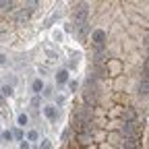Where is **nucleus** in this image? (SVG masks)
Here are the masks:
<instances>
[{"instance_id":"nucleus-1","label":"nucleus","mask_w":149,"mask_h":149,"mask_svg":"<svg viewBox=\"0 0 149 149\" xmlns=\"http://www.w3.org/2000/svg\"><path fill=\"white\" fill-rule=\"evenodd\" d=\"M118 133L124 139H137V141H141V137H143V124H139V120L137 122H120Z\"/></svg>"},{"instance_id":"nucleus-2","label":"nucleus","mask_w":149,"mask_h":149,"mask_svg":"<svg viewBox=\"0 0 149 149\" xmlns=\"http://www.w3.org/2000/svg\"><path fill=\"white\" fill-rule=\"evenodd\" d=\"M95 120V110L93 108H87V106H81L72 112V124H79V122H91Z\"/></svg>"},{"instance_id":"nucleus-3","label":"nucleus","mask_w":149,"mask_h":149,"mask_svg":"<svg viewBox=\"0 0 149 149\" xmlns=\"http://www.w3.org/2000/svg\"><path fill=\"white\" fill-rule=\"evenodd\" d=\"M81 100H83V106H87V108H93V110H95V108L100 106V91H93V89H83Z\"/></svg>"},{"instance_id":"nucleus-4","label":"nucleus","mask_w":149,"mask_h":149,"mask_svg":"<svg viewBox=\"0 0 149 149\" xmlns=\"http://www.w3.org/2000/svg\"><path fill=\"white\" fill-rule=\"evenodd\" d=\"M72 17H74V25H83V23H87V17H89V8H87V2L74 4Z\"/></svg>"},{"instance_id":"nucleus-5","label":"nucleus","mask_w":149,"mask_h":149,"mask_svg":"<svg viewBox=\"0 0 149 149\" xmlns=\"http://www.w3.org/2000/svg\"><path fill=\"white\" fill-rule=\"evenodd\" d=\"M108 33L104 29H93L91 31V48H106Z\"/></svg>"},{"instance_id":"nucleus-6","label":"nucleus","mask_w":149,"mask_h":149,"mask_svg":"<svg viewBox=\"0 0 149 149\" xmlns=\"http://www.w3.org/2000/svg\"><path fill=\"white\" fill-rule=\"evenodd\" d=\"M72 143H77L81 149H85V147H91L93 143H95V137H93V135H77V133H74Z\"/></svg>"},{"instance_id":"nucleus-7","label":"nucleus","mask_w":149,"mask_h":149,"mask_svg":"<svg viewBox=\"0 0 149 149\" xmlns=\"http://www.w3.org/2000/svg\"><path fill=\"white\" fill-rule=\"evenodd\" d=\"M44 116L50 120V122H56L58 120V110H56V106H44Z\"/></svg>"},{"instance_id":"nucleus-8","label":"nucleus","mask_w":149,"mask_h":149,"mask_svg":"<svg viewBox=\"0 0 149 149\" xmlns=\"http://www.w3.org/2000/svg\"><path fill=\"white\" fill-rule=\"evenodd\" d=\"M74 29H77V35H79V40H81V42H85V40H87V33H89V29H91V25H89V23H83V25H74Z\"/></svg>"},{"instance_id":"nucleus-9","label":"nucleus","mask_w":149,"mask_h":149,"mask_svg":"<svg viewBox=\"0 0 149 149\" xmlns=\"http://www.w3.org/2000/svg\"><path fill=\"white\" fill-rule=\"evenodd\" d=\"M106 66H108L110 77H112V74H120V68H122V66H120V62H118V60H114V58H110Z\"/></svg>"},{"instance_id":"nucleus-10","label":"nucleus","mask_w":149,"mask_h":149,"mask_svg":"<svg viewBox=\"0 0 149 149\" xmlns=\"http://www.w3.org/2000/svg\"><path fill=\"white\" fill-rule=\"evenodd\" d=\"M56 83L58 85H64V83H68V70L66 68H60V70H56Z\"/></svg>"},{"instance_id":"nucleus-11","label":"nucleus","mask_w":149,"mask_h":149,"mask_svg":"<svg viewBox=\"0 0 149 149\" xmlns=\"http://www.w3.org/2000/svg\"><path fill=\"white\" fill-rule=\"evenodd\" d=\"M31 13H33L31 8H21V10L17 13V17H15V21H17V23H25L27 19L31 17Z\"/></svg>"},{"instance_id":"nucleus-12","label":"nucleus","mask_w":149,"mask_h":149,"mask_svg":"<svg viewBox=\"0 0 149 149\" xmlns=\"http://www.w3.org/2000/svg\"><path fill=\"white\" fill-rule=\"evenodd\" d=\"M122 112H124V106L116 104L114 108H112V110L108 112V118H116V120H120V118H122Z\"/></svg>"},{"instance_id":"nucleus-13","label":"nucleus","mask_w":149,"mask_h":149,"mask_svg":"<svg viewBox=\"0 0 149 149\" xmlns=\"http://www.w3.org/2000/svg\"><path fill=\"white\" fill-rule=\"evenodd\" d=\"M139 97H149V81H139Z\"/></svg>"},{"instance_id":"nucleus-14","label":"nucleus","mask_w":149,"mask_h":149,"mask_svg":"<svg viewBox=\"0 0 149 149\" xmlns=\"http://www.w3.org/2000/svg\"><path fill=\"white\" fill-rule=\"evenodd\" d=\"M60 17H62V10H54V15H52L50 19H46V23H44V25H46V27L54 25V23H56V21H58V19H60Z\"/></svg>"},{"instance_id":"nucleus-15","label":"nucleus","mask_w":149,"mask_h":149,"mask_svg":"<svg viewBox=\"0 0 149 149\" xmlns=\"http://www.w3.org/2000/svg\"><path fill=\"white\" fill-rule=\"evenodd\" d=\"M31 89H33V93H42L46 87H44V83H42V79H35L33 83H31Z\"/></svg>"},{"instance_id":"nucleus-16","label":"nucleus","mask_w":149,"mask_h":149,"mask_svg":"<svg viewBox=\"0 0 149 149\" xmlns=\"http://www.w3.org/2000/svg\"><path fill=\"white\" fill-rule=\"evenodd\" d=\"M0 95H4V97H10L13 95V85H2V87H0Z\"/></svg>"},{"instance_id":"nucleus-17","label":"nucleus","mask_w":149,"mask_h":149,"mask_svg":"<svg viewBox=\"0 0 149 149\" xmlns=\"http://www.w3.org/2000/svg\"><path fill=\"white\" fill-rule=\"evenodd\" d=\"M46 54H48V58H50V60H56V58H58V52H54L50 46H46Z\"/></svg>"},{"instance_id":"nucleus-18","label":"nucleus","mask_w":149,"mask_h":149,"mask_svg":"<svg viewBox=\"0 0 149 149\" xmlns=\"http://www.w3.org/2000/svg\"><path fill=\"white\" fill-rule=\"evenodd\" d=\"M17 122H19V126H25V124L29 122V116H27V114H19Z\"/></svg>"},{"instance_id":"nucleus-19","label":"nucleus","mask_w":149,"mask_h":149,"mask_svg":"<svg viewBox=\"0 0 149 149\" xmlns=\"http://www.w3.org/2000/svg\"><path fill=\"white\" fill-rule=\"evenodd\" d=\"M114 100H116V102H120V106H124V104H126V95H122V93H114Z\"/></svg>"},{"instance_id":"nucleus-20","label":"nucleus","mask_w":149,"mask_h":149,"mask_svg":"<svg viewBox=\"0 0 149 149\" xmlns=\"http://www.w3.org/2000/svg\"><path fill=\"white\" fill-rule=\"evenodd\" d=\"M13 135H15V139H19V141H25V139H23V130H21V128H15V130H13Z\"/></svg>"},{"instance_id":"nucleus-21","label":"nucleus","mask_w":149,"mask_h":149,"mask_svg":"<svg viewBox=\"0 0 149 149\" xmlns=\"http://www.w3.org/2000/svg\"><path fill=\"white\" fill-rule=\"evenodd\" d=\"M40 149H52V143H50L48 139H42V143H40Z\"/></svg>"},{"instance_id":"nucleus-22","label":"nucleus","mask_w":149,"mask_h":149,"mask_svg":"<svg viewBox=\"0 0 149 149\" xmlns=\"http://www.w3.org/2000/svg\"><path fill=\"white\" fill-rule=\"evenodd\" d=\"M70 137H72V128H66L64 133H62V141H68Z\"/></svg>"},{"instance_id":"nucleus-23","label":"nucleus","mask_w":149,"mask_h":149,"mask_svg":"<svg viewBox=\"0 0 149 149\" xmlns=\"http://www.w3.org/2000/svg\"><path fill=\"white\" fill-rule=\"evenodd\" d=\"M27 141H37V130H29V133H27Z\"/></svg>"},{"instance_id":"nucleus-24","label":"nucleus","mask_w":149,"mask_h":149,"mask_svg":"<svg viewBox=\"0 0 149 149\" xmlns=\"http://www.w3.org/2000/svg\"><path fill=\"white\" fill-rule=\"evenodd\" d=\"M13 137H15V135H13V130H6V133H2V139H4V141H8V143L13 141Z\"/></svg>"},{"instance_id":"nucleus-25","label":"nucleus","mask_w":149,"mask_h":149,"mask_svg":"<svg viewBox=\"0 0 149 149\" xmlns=\"http://www.w3.org/2000/svg\"><path fill=\"white\" fill-rule=\"evenodd\" d=\"M52 95H54V89L52 87H46L44 89V97H52Z\"/></svg>"},{"instance_id":"nucleus-26","label":"nucleus","mask_w":149,"mask_h":149,"mask_svg":"<svg viewBox=\"0 0 149 149\" xmlns=\"http://www.w3.org/2000/svg\"><path fill=\"white\" fill-rule=\"evenodd\" d=\"M141 81H149V70H147V68L141 70Z\"/></svg>"},{"instance_id":"nucleus-27","label":"nucleus","mask_w":149,"mask_h":149,"mask_svg":"<svg viewBox=\"0 0 149 149\" xmlns=\"http://www.w3.org/2000/svg\"><path fill=\"white\" fill-rule=\"evenodd\" d=\"M77 87H79L77 81H68V89H70V91H77Z\"/></svg>"},{"instance_id":"nucleus-28","label":"nucleus","mask_w":149,"mask_h":149,"mask_svg":"<svg viewBox=\"0 0 149 149\" xmlns=\"http://www.w3.org/2000/svg\"><path fill=\"white\" fill-rule=\"evenodd\" d=\"M64 102H66L64 95H56V104H58V106H64Z\"/></svg>"},{"instance_id":"nucleus-29","label":"nucleus","mask_w":149,"mask_h":149,"mask_svg":"<svg viewBox=\"0 0 149 149\" xmlns=\"http://www.w3.org/2000/svg\"><path fill=\"white\" fill-rule=\"evenodd\" d=\"M60 40H62V33L56 31V33H54V42H60Z\"/></svg>"},{"instance_id":"nucleus-30","label":"nucleus","mask_w":149,"mask_h":149,"mask_svg":"<svg viewBox=\"0 0 149 149\" xmlns=\"http://www.w3.org/2000/svg\"><path fill=\"white\" fill-rule=\"evenodd\" d=\"M4 64H6V56L0 54V66H4Z\"/></svg>"},{"instance_id":"nucleus-31","label":"nucleus","mask_w":149,"mask_h":149,"mask_svg":"<svg viewBox=\"0 0 149 149\" xmlns=\"http://www.w3.org/2000/svg\"><path fill=\"white\" fill-rule=\"evenodd\" d=\"M143 68L149 70V56H145V60H143Z\"/></svg>"},{"instance_id":"nucleus-32","label":"nucleus","mask_w":149,"mask_h":149,"mask_svg":"<svg viewBox=\"0 0 149 149\" xmlns=\"http://www.w3.org/2000/svg\"><path fill=\"white\" fill-rule=\"evenodd\" d=\"M21 149H31L29 147V141H21Z\"/></svg>"},{"instance_id":"nucleus-33","label":"nucleus","mask_w":149,"mask_h":149,"mask_svg":"<svg viewBox=\"0 0 149 149\" xmlns=\"http://www.w3.org/2000/svg\"><path fill=\"white\" fill-rule=\"evenodd\" d=\"M147 46H149V35H147Z\"/></svg>"},{"instance_id":"nucleus-34","label":"nucleus","mask_w":149,"mask_h":149,"mask_svg":"<svg viewBox=\"0 0 149 149\" xmlns=\"http://www.w3.org/2000/svg\"><path fill=\"white\" fill-rule=\"evenodd\" d=\"M0 139H2V135H0Z\"/></svg>"}]
</instances>
